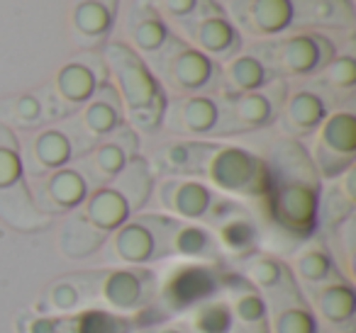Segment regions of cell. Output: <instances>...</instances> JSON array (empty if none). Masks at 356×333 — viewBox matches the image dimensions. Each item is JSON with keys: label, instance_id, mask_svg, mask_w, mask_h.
<instances>
[{"label": "cell", "instance_id": "obj_18", "mask_svg": "<svg viewBox=\"0 0 356 333\" xmlns=\"http://www.w3.org/2000/svg\"><path fill=\"white\" fill-rule=\"evenodd\" d=\"M227 17L254 40H273L293 32L296 25V0H227Z\"/></svg>", "mask_w": 356, "mask_h": 333}, {"label": "cell", "instance_id": "obj_2", "mask_svg": "<svg viewBox=\"0 0 356 333\" xmlns=\"http://www.w3.org/2000/svg\"><path fill=\"white\" fill-rule=\"evenodd\" d=\"M156 173L147 156H137L113 182L98 187L88 200L64 216L59 229V253L66 260H90L105 241L152 200Z\"/></svg>", "mask_w": 356, "mask_h": 333}, {"label": "cell", "instance_id": "obj_10", "mask_svg": "<svg viewBox=\"0 0 356 333\" xmlns=\"http://www.w3.org/2000/svg\"><path fill=\"white\" fill-rule=\"evenodd\" d=\"M110 80L108 64H105L103 49H90L74 56L69 64L56 71L54 80L44 85L47 100H49L54 122L76 114L95 93L100 85Z\"/></svg>", "mask_w": 356, "mask_h": 333}, {"label": "cell", "instance_id": "obj_12", "mask_svg": "<svg viewBox=\"0 0 356 333\" xmlns=\"http://www.w3.org/2000/svg\"><path fill=\"white\" fill-rule=\"evenodd\" d=\"M225 200L227 197L215 192L203 180L163 176L161 180L156 178L149 205H154L152 212H161V214L176 216L181 221H193V224L208 226L220 212Z\"/></svg>", "mask_w": 356, "mask_h": 333}, {"label": "cell", "instance_id": "obj_13", "mask_svg": "<svg viewBox=\"0 0 356 333\" xmlns=\"http://www.w3.org/2000/svg\"><path fill=\"white\" fill-rule=\"evenodd\" d=\"M322 182H330L354 168L356 161V114L349 108H337L312 134L305 146Z\"/></svg>", "mask_w": 356, "mask_h": 333}, {"label": "cell", "instance_id": "obj_3", "mask_svg": "<svg viewBox=\"0 0 356 333\" xmlns=\"http://www.w3.org/2000/svg\"><path fill=\"white\" fill-rule=\"evenodd\" d=\"M154 173L195 178L229 200L257 202L261 207L268 190L266 163L252 148L205 139H171L156 146L149 158Z\"/></svg>", "mask_w": 356, "mask_h": 333}, {"label": "cell", "instance_id": "obj_27", "mask_svg": "<svg viewBox=\"0 0 356 333\" xmlns=\"http://www.w3.org/2000/svg\"><path fill=\"white\" fill-rule=\"evenodd\" d=\"M268 333H322L298 282L268 294Z\"/></svg>", "mask_w": 356, "mask_h": 333}, {"label": "cell", "instance_id": "obj_29", "mask_svg": "<svg viewBox=\"0 0 356 333\" xmlns=\"http://www.w3.org/2000/svg\"><path fill=\"white\" fill-rule=\"evenodd\" d=\"M220 294L232 311L234 326H261L268 321L266 297L239 273H225L220 282Z\"/></svg>", "mask_w": 356, "mask_h": 333}, {"label": "cell", "instance_id": "obj_14", "mask_svg": "<svg viewBox=\"0 0 356 333\" xmlns=\"http://www.w3.org/2000/svg\"><path fill=\"white\" fill-rule=\"evenodd\" d=\"M337 108L339 103L312 78L300 80L298 85L288 83V95L273 127H278V137L302 142V139L312 137Z\"/></svg>", "mask_w": 356, "mask_h": 333}, {"label": "cell", "instance_id": "obj_8", "mask_svg": "<svg viewBox=\"0 0 356 333\" xmlns=\"http://www.w3.org/2000/svg\"><path fill=\"white\" fill-rule=\"evenodd\" d=\"M166 226L168 214L139 212L124 221L100 248L95 258L103 265H127V268H154L166 260Z\"/></svg>", "mask_w": 356, "mask_h": 333}, {"label": "cell", "instance_id": "obj_1", "mask_svg": "<svg viewBox=\"0 0 356 333\" xmlns=\"http://www.w3.org/2000/svg\"><path fill=\"white\" fill-rule=\"evenodd\" d=\"M161 275L154 268L98 265L66 273L49 284L35 304V314L105 311L142 321L156 304Z\"/></svg>", "mask_w": 356, "mask_h": 333}, {"label": "cell", "instance_id": "obj_36", "mask_svg": "<svg viewBox=\"0 0 356 333\" xmlns=\"http://www.w3.org/2000/svg\"><path fill=\"white\" fill-rule=\"evenodd\" d=\"M181 321L193 333H229L234 328V318L222 294H213L181 314Z\"/></svg>", "mask_w": 356, "mask_h": 333}, {"label": "cell", "instance_id": "obj_37", "mask_svg": "<svg viewBox=\"0 0 356 333\" xmlns=\"http://www.w3.org/2000/svg\"><path fill=\"white\" fill-rule=\"evenodd\" d=\"M317 85L327 90L337 103H341L344 98H351L356 88V59L351 54V49H344V51H337L334 59L315 76Z\"/></svg>", "mask_w": 356, "mask_h": 333}, {"label": "cell", "instance_id": "obj_15", "mask_svg": "<svg viewBox=\"0 0 356 333\" xmlns=\"http://www.w3.org/2000/svg\"><path fill=\"white\" fill-rule=\"evenodd\" d=\"M20 151L25 178H42L83 156V148L66 119L30 132L25 142L20 139Z\"/></svg>", "mask_w": 356, "mask_h": 333}, {"label": "cell", "instance_id": "obj_23", "mask_svg": "<svg viewBox=\"0 0 356 333\" xmlns=\"http://www.w3.org/2000/svg\"><path fill=\"white\" fill-rule=\"evenodd\" d=\"M208 229L215 234L220 248L225 255H234V258H247V255L257 253L259 244H261V226H259L257 216L239 205L237 200H225L215 219L208 224Z\"/></svg>", "mask_w": 356, "mask_h": 333}, {"label": "cell", "instance_id": "obj_20", "mask_svg": "<svg viewBox=\"0 0 356 333\" xmlns=\"http://www.w3.org/2000/svg\"><path fill=\"white\" fill-rule=\"evenodd\" d=\"M320 323L322 333H356V289L346 275L327 280L312 289H300Z\"/></svg>", "mask_w": 356, "mask_h": 333}, {"label": "cell", "instance_id": "obj_32", "mask_svg": "<svg viewBox=\"0 0 356 333\" xmlns=\"http://www.w3.org/2000/svg\"><path fill=\"white\" fill-rule=\"evenodd\" d=\"M351 25H354L351 0H296V25H293V30H351Z\"/></svg>", "mask_w": 356, "mask_h": 333}, {"label": "cell", "instance_id": "obj_30", "mask_svg": "<svg viewBox=\"0 0 356 333\" xmlns=\"http://www.w3.org/2000/svg\"><path fill=\"white\" fill-rule=\"evenodd\" d=\"M0 124L10 127L15 134L35 132L47 124H54V114H51L44 88L0 98Z\"/></svg>", "mask_w": 356, "mask_h": 333}, {"label": "cell", "instance_id": "obj_33", "mask_svg": "<svg viewBox=\"0 0 356 333\" xmlns=\"http://www.w3.org/2000/svg\"><path fill=\"white\" fill-rule=\"evenodd\" d=\"M356 168H349L339 178L330 180L320 192L317 224L325 231H334L339 224L351 219L356 212Z\"/></svg>", "mask_w": 356, "mask_h": 333}, {"label": "cell", "instance_id": "obj_25", "mask_svg": "<svg viewBox=\"0 0 356 333\" xmlns=\"http://www.w3.org/2000/svg\"><path fill=\"white\" fill-rule=\"evenodd\" d=\"M166 255L168 258L193 260V263L215 265L222 263L225 253L220 248L215 234L203 224L181 221L176 216H168L166 226Z\"/></svg>", "mask_w": 356, "mask_h": 333}, {"label": "cell", "instance_id": "obj_16", "mask_svg": "<svg viewBox=\"0 0 356 333\" xmlns=\"http://www.w3.org/2000/svg\"><path fill=\"white\" fill-rule=\"evenodd\" d=\"M27 187L35 207L51 221L64 219L66 214L79 210L93 192V185L76 161L42 178H27Z\"/></svg>", "mask_w": 356, "mask_h": 333}, {"label": "cell", "instance_id": "obj_35", "mask_svg": "<svg viewBox=\"0 0 356 333\" xmlns=\"http://www.w3.org/2000/svg\"><path fill=\"white\" fill-rule=\"evenodd\" d=\"M0 219L10 229L25 231V234H37V231H44L51 226L49 216L42 214L32 202L27 182L10 192H0Z\"/></svg>", "mask_w": 356, "mask_h": 333}, {"label": "cell", "instance_id": "obj_19", "mask_svg": "<svg viewBox=\"0 0 356 333\" xmlns=\"http://www.w3.org/2000/svg\"><path fill=\"white\" fill-rule=\"evenodd\" d=\"M66 122L74 129L83 153H88L95 144L115 134L122 124H127V119H124L122 100H120L115 85L108 80L79 112L66 117Z\"/></svg>", "mask_w": 356, "mask_h": 333}, {"label": "cell", "instance_id": "obj_40", "mask_svg": "<svg viewBox=\"0 0 356 333\" xmlns=\"http://www.w3.org/2000/svg\"><path fill=\"white\" fill-rule=\"evenodd\" d=\"M132 333H193L184 321L181 316L178 318H171V321H161V323H142L139 328H134Z\"/></svg>", "mask_w": 356, "mask_h": 333}, {"label": "cell", "instance_id": "obj_7", "mask_svg": "<svg viewBox=\"0 0 356 333\" xmlns=\"http://www.w3.org/2000/svg\"><path fill=\"white\" fill-rule=\"evenodd\" d=\"M168 98L181 95H215L220 80V64L210 56L186 44L181 37L171 35V40L156 54L144 59Z\"/></svg>", "mask_w": 356, "mask_h": 333}, {"label": "cell", "instance_id": "obj_38", "mask_svg": "<svg viewBox=\"0 0 356 333\" xmlns=\"http://www.w3.org/2000/svg\"><path fill=\"white\" fill-rule=\"evenodd\" d=\"M25 168H22L20 134L0 124V192H10L25 185Z\"/></svg>", "mask_w": 356, "mask_h": 333}, {"label": "cell", "instance_id": "obj_17", "mask_svg": "<svg viewBox=\"0 0 356 333\" xmlns=\"http://www.w3.org/2000/svg\"><path fill=\"white\" fill-rule=\"evenodd\" d=\"M137 156H142V137L129 124H122L115 134L98 142L88 153L76 158L93 190L113 182Z\"/></svg>", "mask_w": 356, "mask_h": 333}, {"label": "cell", "instance_id": "obj_39", "mask_svg": "<svg viewBox=\"0 0 356 333\" xmlns=\"http://www.w3.org/2000/svg\"><path fill=\"white\" fill-rule=\"evenodd\" d=\"M200 0H149V6L171 25V22L186 20L198 8Z\"/></svg>", "mask_w": 356, "mask_h": 333}, {"label": "cell", "instance_id": "obj_6", "mask_svg": "<svg viewBox=\"0 0 356 333\" xmlns=\"http://www.w3.org/2000/svg\"><path fill=\"white\" fill-rule=\"evenodd\" d=\"M249 49L261 59L273 78L307 80L315 78L337 54V44L322 32H288L252 44Z\"/></svg>", "mask_w": 356, "mask_h": 333}, {"label": "cell", "instance_id": "obj_31", "mask_svg": "<svg viewBox=\"0 0 356 333\" xmlns=\"http://www.w3.org/2000/svg\"><path fill=\"white\" fill-rule=\"evenodd\" d=\"M273 76L261 64L252 49H242L234 54L229 61L220 64V80H218V93L215 95H242L252 93V90L264 88L271 83Z\"/></svg>", "mask_w": 356, "mask_h": 333}, {"label": "cell", "instance_id": "obj_41", "mask_svg": "<svg viewBox=\"0 0 356 333\" xmlns=\"http://www.w3.org/2000/svg\"><path fill=\"white\" fill-rule=\"evenodd\" d=\"M229 333H268V323H261V326H234Z\"/></svg>", "mask_w": 356, "mask_h": 333}, {"label": "cell", "instance_id": "obj_4", "mask_svg": "<svg viewBox=\"0 0 356 333\" xmlns=\"http://www.w3.org/2000/svg\"><path fill=\"white\" fill-rule=\"evenodd\" d=\"M268 173V190L261 202L264 219L298 246L320 231L322 178L317 176L305 144L298 139L278 137L261 156Z\"/></svg>", "mask_w": 356, "mask_h": 333}, {"label": "cell", "instance_id": "obj_5", "mask_svg": "<svg viewBox=\"0 0 356 333\" xmlns=\"http://www.w3.org/2000/svg\"><path fill=\"white\" fill-rule=\"evenodd\" d=\"M103 56L108 64L110 83L115 85L120 100H122L124 119L129 127L139 137H152V134L161 132L168 95L144 61V56H139L120 40L108 42L103 46Z\"/></svg>", "mask_w": 356, "mask_h": 333}, {"label": "cell", "instance_id": "obj_34", "mask_svg": "<svg viewBox=\"0 0 356 333\" xmlns=\"http://www.w3.org/2000/svg\"><path fill=\"white\" fill-rule=\"evenodd\" d=\"M239 275H242L247 282H252L264 297L278 292V289H283L286 284L296 282L286 260L271 253H261V250L242 258V263H239Z\"/></svg>", "mask_w": 356, "mask_h": 333}, {"label": "cell", "instance_id": "obj_22", "mask_svg": "<svg viewBox=\"0 0 356 333\" xmlns=\"http://www.w3.org/2000/svg\"><path fill=\"white\" fill-rule=\"evenodd\" d=\"M220 119L218 95H181L168 98L161 132L176 139H213Z\"/></svg>", "mask_w": 356, "mask_h": 333}, {"label": "cell", "instance_id": "obj_11", "mask_svg": "<svg viewBox=\"0 0 356 333\" xmlns=\"http://www.w3.org/2000/svg\"><path fill=\"white\" fill-rule=\"evenodd\" d=\"M168 27H173L176 30L173 35L181 37L186 44L203 51L215 64L229 61L244 46L242 35L232 25V20L218 0H200L198 8L186 20L171 22Z\"/></svg>", "mask_w": 356, "mask_h": 333}, {"label": "cell", "instance_id": "obj_21", "mask_svg": "<svg viewBox=\"0 0 356 333\" xmlns=\"http://www.w3.org/2000/svg\"><path fill=\"white\" fill-rule=\"evenodd\" d=\"M139 326L142 321L105 311L22 314L15 323L17 333H132Z\"/></svg>", "mask_w": 356, "mask_h": 333}, {"label": "cell", "instance_id": "obj_26", "mask_svg": "<svg viewBox=\"0 0 356 333\" xmlns=\"http://www.w3.org/2000/svg\"><path fill=\"white\" fill-rule=\"evenodd\" d=\"M120 0H76L71 12V32L76 46L83 51L103 49L115 30Z\"/></svg>", "mask_w": 356, "mask_h": 333}, {"label": "cell", "instance_id": "obj_9", "mask_svg": "<svg viewBox=\"0 0 356 333\" xmlns=\"http://www.w3.org/2000/svg\"><path fill=\"white\" fill-rule=\"evenodd\" d=\"M286 95H288V80L283 78H273L271 83H266L259 90H252V93L218 95L220 119H218V127H215L213 142L242 137V134L264 132V129L273 127Z\"/></svg>", "mask_w": 356, "mask_h": 333}, {"label": "cell", "instance_id": "obj_28", "mask_svg": "<svg viewBox=\"0 0 356 333\" xmlns=\"http://www.w3.org/2000/svg\"><path fill=\"white\" fill-rule=\"evenodd\" d=\"M286 263L300 289H312L317 284L327 282V280L337 278V275H344L337 265L334 255H332L330 244L320 236L302 241L293 253V258L286 260Z\"/></svg>", "mask_w": 356, "mask_h": 333}, {"label": "cell", "instance_id": "obj_24", "mask_svg": "<svg viewBox=\"0 0 356 333\" xmlns=\"http://www.w3.org/2000/svg\"><path fill=\"white\" fill-rule=\"evenodd\" d=\"M122 32H124V44L134 49L139 56H152L159 49H163L168 40H171L173 30L168 22L149 6V0H127L122 10Z\"/></svg>", "mask_w": 356, "mask_h": 333}]
</instances>
